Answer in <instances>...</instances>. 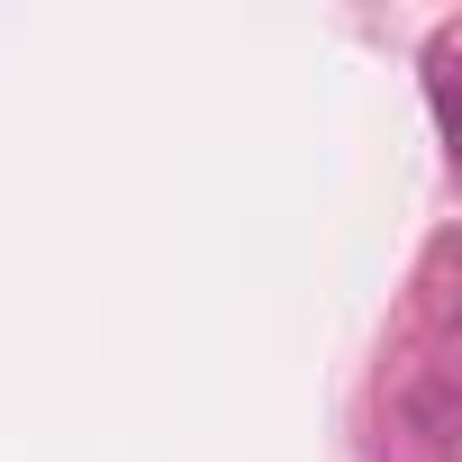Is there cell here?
<instances>
[{"mask_svg": "<svg viewBox=\"0 0 462 462\" xmlns=\"http://www.w3.org/2000/svg\"><path fill=\"white\" fill-rule=\"evenodd\" d=\"M399 417H408V435H417L426 453H444V444H453V390H444V372H426V381H408V399H399Z\"/></svg>", "mask_w": 462, "mask_h": 462, "instance_id": "cell-1", "label": "cell"}]
</instances>
